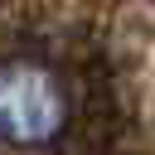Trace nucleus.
Segmentation results:
<instances>
[{"label": "nucleus", "mask_w": 155, "mask_h": 155, "mask_svg": "<svg viewBox=\"0 0 155 155\" xmlns=\"http://www.w3.org/2000/svg\"><path fill=\"white\" fill-rule=\"evenodd\" d=\"M73 126L68 78L29 53L0 58V145L5 150H53Z\"/></svg>", "instance_id": "1"}]
</instances>
